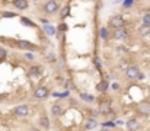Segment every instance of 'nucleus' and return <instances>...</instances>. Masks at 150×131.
<instances>
[{
    "label": "nucleus",
    "instance_id": "12",
    "mask_svg": "<svg viewBox=\"0 0 150 131\" xmlns=\"http://www.w3.org/2000/svg\"><path fill=\"white\" fill-rule=\"evenodd\" d=\"M51 114H53V117H60V115H63V108H61L58 103H54V105L51 106Z\"/></svg>",
    "mask_w": 150,
    "mask_h": 131
},
{
    "label": "nucleus",
    "instance_id": "23",
    "mask_svg": "<svg viewBox=\"0 0 150 131\" xmlns=\"http://www.w3.org/2000/svg\"><path fill=\"white\" fill-rule=\"evenodd\" d=\"M99 35H101V38L106 39V38H108V29H106V28H101L99 29Z\"/></svg>",
    "mask_w": 150,
    "mask_h": 131
},
{
    "label": "nucleus",
    "instance_id": "36",
    "mask_svg": "<svg viewBox=\"0 0 150 131\" xmlns=\"http://www.w3.org/2000/svg\"><path fill=\"white\" fill-rule=\"evenodd\" d=\"M112 89H114V90H118V84H117V83L112 84Z\"/></svg>",
    "mask_w": 150,
    "mask_h": 131
},
{
    "label": "nucleus",
    "instance_id": "14",
    "mask_svg": "<svg viewBox=\"0 0 150 131\" xmlns=\"http://www.w3.org/2000/svg\"><path fill=\"white\" fill-rule=\"evenodd\" d=\"M19 47L24 48V50H31V51L35 50V45H34V44H31L29 41H19Z\"/></svg>",
    "mask_w": 150,
    "mask_h": 131
},
{
    "label": "nucleus",
    "instance_id": "31",
    "mask_svg": "<svg viewBox=\"0 0 150 131\" xmlns=\"http://www.w3.org/2000/svg\"><path fill=\"white\" fill-rule=\"evenodd\" d=\"M6 57V50L0 47V58H5Z\"/></svg>",
    "mask_w": 150,
    "mask_h": 131
},
{
    "label": "nucleus",
    "instance_id": "38",
    "mask_svg": "<svg viewBox=\"0 0 150 131\" xmlns=\"http://www.w3.org/2000/svg\"><path fill=\"white\" fill-rule=\"evenodd\" d=\"M101 131H111V130H109V128H103V127H102V130H101Z\"/></svg>",
    "mask_w": 150,
    "mask_h": 131
},
{
    "label": "nucleus",
    "instance_id": "2",
    "mask_svg": "<svg viewBox=\"0 0 150 131\" xmlns=\"http://www.w3.org/2000/svg\"><path fill=\"white\" fill-rule=\"evenodd\" d=\"M136 111L141 115V117H149L150 115V102L149 101H141L137 103Z\"/></svg>",
    "mask_w": 150,
    "mask_h": 131
},
{
    "label": "nucleus",
    "instance_id": "3",
    "mask_svg": "<svg viewBox=\"0 0 150 131\" xmlns=\"http://www.w3.org/2000/svg\"><path fill=\"white\" fill-rule=\"evenodd\" d=\"M44 12L47 13V15H53V13H55V12H58V9H60V5L55 2V0H48V2L44 5Z\"/></svg>",
    "mask_w": 150,
    "mask_h": 131
},
{
    "label": "nucleus",
    "instance_id": "9",
    "mask_svg": "<svg viewBox=\"0 0 150 131\" xmlns=\"http://www.w3.org/2000/svg\"><path fill=\"white\" fill-rule=\"evenodd\" d=\"M127 36H128V32L124 28H120V29H115L114 31V38L115 39H125Z\"/></svg>",
    "mask_w": 150,
    "mask_h": 131
},
{
    "label": "nucleus",
    "instance_id": "13",
    "mask_svg": "<svg viewBox=\"0 0 150 131\" xmlns=\"http://www.w3.org/2000/svg\"><path fill=\"white\" fill-rule=\"evenodd\" d=\"M96 90L101 92V93H105L106 90H108V82H106V80L99 82V83L96 84Z\"/></svg>",
    "mask_w": 150,
    "mask_h": 131
},
{
    "label": "nucleus",
    "instance_id": "7",
    "mask_svg": "<svg viewBox=\"0 0 150 131\" xmlns=\"http://www.w3.org/2000/svg\"><path fill=\"white\" fill-rule=\"evenodd\" d=\"M139 74H140V70H139L137 66H130V67L125 70V76H127V79H130V80L137 79Z\"/></svg>",
    "mask_w": 150,
    "mask_h": 131
},
{
    "label": "nucleus",
    "instance_id": "16",
    "mask_svg": "<svg viewBox=\"0 0 150 131\" xmlns=\"http://www.w3.org/2000/svg\"><path fill=\"white\" fill-rule=\"evenodd\" d=\"M79 98H80L82 101H84V102H88V103L95 101V96H93V95H89V93H80Z\"/></svg>",
    "mask_w": 150,
    "mask_h": 131
},
{
    "label": "nucleus",
    "instance_id": "37",
    "mask_svg": "<svg viewBox=\"0 0 150 131\" xmlns=\"http://www.w3.org/2000/svg\"><path fill=\"white\" fill-rule=\"evenodd\" d=\"M41 22H42L44 25H48V20H47V19H41Z\"/></svg>",
    "mask_w": 150,
    "mask_h": 131
},
{
    "label": "nucleus",
    "instance_id": "32",
    "mask_svg": "<svg viewBox=\"0 0 150 131\" xmlns=\"http://www.w3.org/2000/svg\"><path fill=\"white\" fill-rule=\"evenodd\" d=\"M26 58H29V60H34V58H35V55H34L32 53H28V54H26Z\"/></svg>",
    "mask_w": 150,
    "mask_h": 131
},
{
    "label": "nucleus",
    "instance_id": "1",
    "mask_svg": "<svg viewBox=\"0 0 150 131\" xmlns=\"http://www.w3.org/2000/svg\"><path fill=\"white\" fill-rule=\"evenodd\" d=\"M98 112L102 114V115H108V114H112V108H111V101L106 98V99H102L99 102V108H98Z\"/></svg>",
    "mask_w": 150,
    "mask_h": 131
},
{
    "label": "nucleus",
    "instance_id": "10",
    "mask_svg": "<svg viewBox=\"0 0 150 131\" xmlns=\"http://www.w3.org/2000/svg\"><path fill=\"white\" fill-rule=\"evenodd\" d=\"M13 6L19 10H26L28 9V0H13Z\"/></svg>",
    "mask_w": 150,
    "mask_h": 131
},
{
    "label": "nucleus",
    "instance_id": "6",
    "mask_svg": "<svg viewBox=\"0 0 150 131\" xmlns=\"http://www.w3.org/2000/svg\"><path fill=\"white\" fill-rule=\"evenodd\" d=\"M124 24H125V20H124V18H122V16H120V15L112 16V18H111V20H109V26H112V28H115V29L122 28V26H124Z\"/></svg>",
    "mask_w": 150,
    "mask_h": 131
},
{
    "label": "nucleus",
    "instance_id": "30",
    "mask_svg": "<svg viewBox=\"0 0 150 131\" xmlns=\"http://www.w3.org/2000/svg\"><path fill=\"white\" fill-rule=\"evenodd\" d=\"M133 5V0H124V7H130Z\"/></svg>",
    "mask_w": 150,
    "mask_h": 131
},
{
    "label": "nucleus",
    "instance_id": "17",
    "mask_svg": "<svg viewBox=\"0 0 150 131\" xmlns=\"http://www.w3.org/2000/svg\"><path fill=\"white\" fill-rule=\"evenodd\" d=\"M149 34H150V26L143 25V26H140V28H139V35L146 36V35H149Z\"/></svg>",
    "mask_w": 150,
    "mask_h": 131
},
{
    "label": "nucleus",
    "instance_id": "8",
    "mask_svg": "<svg viewBox=\"0 0 150 131\" xmlns=\"http://www.w3.org/2000/svg\"><path fill=\"white\" fill-rule=\"evenodd\" d=\"M125 125H127L128 131H139V130H140V122H139V120H137V118H131V120H128Z\"/></svg>",
    "mask_w": 150,
    "mask_h": 131
},
{
    "label": "nucleus",
    "instance_id": "26",
    "mask_svg": "<svg viewBox=\"0 0 150 131\" xmlns=\"http://www.w3.org/2000/svg\"><path fill=\"white\" fill-rule=\"evenodd\" d=\"M29 74H31V76H39V69H38V67H32V69L29 70Z\"/></svg>",
    "mask_w": 150,
    "mask_h": 131
},
{
    "label": "nucleus",
    "instance_id": "35",
    "mask_svg": "<svg viewBox=\"0 0 150 131\" xmlns=\"http://www.w3.org/2000/svg\"><path fill=\"white\" fill-rule=\"evenodd\" d=\"M137 79H139V80H143V79H144V74L140 72V74H139V77H137Z\"/></svg>",
    "mask_w": 150,
    "mask_h": 131
},
{
    "label": "nucleus",
    "instance_id": "21",
    "mask_svg": "<svg viewBox=\"0 0 150 131\" xmlns=\"http://www.w3.org/2000/svg\"><path fill=\"white\" fill-rule=\"evenodd\" d=\"M141 20H143V25H146V26H150V13H144Z\"/></svg>",
    "mask_w": 150,
    "mask_h": 131
},
{
    "label": "nucleus",
    "instance_id": "29",
    "mask_svg": "<svg viewBox=\"0 0 150 131\" xmlns=\"http://www.w3.org/2000/svg\"><path fill=\"white\" fill-rule=\"evenodd\" d=\"M69 29V26L66 25V24H61L60 26H58V31H61V32H64V31H67Z\"/></svg>",
    "mask_w": 150,
    "mask_h": 131
},
{
    "label": "nucleus",
    "instance_id": "11",
    "mask_svg": "<svg viewBox=\"0 0 150 131\" xmlns=\"http://www.w3.org/2000/svg\"><path fill=\"white\" fill-rule=\"evenodd\" d=\"M39 127L44 128L45 131L50 130V120H48L47 115H41V118H39Z\"/></svg>",
    "mask_w": 150,
    "mask_h": 131
},
{
    "label": "nucleus",
    "instance_id": "25",
    "mask_svg": "<svg viewBox=\"0 0 150 131\" xmlns=\"http://www.w3.org/2000/svg\"><path fill=\"white\" fill-rule=\"evenodd\" d=\"M117 53H118L120 55H124V54L128 53V50H127L125 47H118V48H117Z\"/></svg>",
    "mask_w": 150,
    "mask_h": 131
},
{
    "label": "nucleus",
    "instance_id": "33",
    "mask_svg": "<svg viewBox=\"0 0 150 131\" xmlns=\"http://www.w3.org/2000/svg\"><path fill=\"white\" fill-rule=\"evenodd\" d=\"M95 64H96V67H101V61H99V58H95Z\"/></svg>",
    "mask_w": 150,
    "mask_h": 131
},
{
    "label": "nucleus",
    "instance_id": "28",
    "mask_svg": "<svg viewBox=\"0 0 150 131\" xmlns=\"http://www.w3.org/2000/svg\"><path fill=\"white\" fill-rule=\"evenodd\" d=\"M16 16V13H13V12H5L3 13V18H15Z\"/></svg>",
    "mask_w": 150,
    "mask_h": 131
},
{
    "label": "nucleus",
    "instance_id": "18",
    "mask_svg": "<svg viewBox=\"0 0 150 131\" xmlns=\"http://www.w3.org/2000/svg\"><path fill=\"white\" fill-rule=\"evenodd\" d=\"M44 32H45L47 35H50V36H51V35H54V34H55V28H54V26H51V25H45V26H44Z\"/></svg>",
    "mask_w": 150,
    "mask_h": 131
},
{
    "label": "nucleus",
    "instance_id": "5",
    "mask_svg": "<svg viewBox=\"0 0 150 131\" xmlns=\"http://www.w3.org/2000/svg\"><path fill=\"white\" fill-rule=\"evenodd\" d=\"M29 106L28 105H18L15 109H13V114L16 117H28L29 115Z\"/></svg>",
    "mask_w": 150,
    "mask_h": 131
},
{
    "label": "nucleus",
    "instance_id": "27",
    "mask_svg": "<svg viewBox=\"0 0 150 131\" xmlns=\"http://www.w3.org/2000/svg\"><path fill=\"white\" fill-rule=\"evenodd\" d=\"M98 115H99V112H98V111H92V109L89 111V117H91V118L96 120V117H98Z\"/></svg>",
    "mask_w": 150,
    "mask_h": 131
},
{
    "label": "nucleus",
    "instance_id": "19",
    "mask_svg": "<svg viewBox=\"0 0 150 131\" xmlns=\"http://www.w3.org/2000/svg\"><path fill=\"white\" fill-rule=\"evenodd\" d=\"M64 87H66V90L69 89V90H74L76 89V86H74V83L69 79V80H66V83H64Z\"/></svg>",
    "mask_w": 150,
    "mask_h": 131
},
{
    "label": "nucleus",
    "instance_id": "15",
    "mask_svg": "<svg viewBox=\"0 0 150 131\" xmlns=\"http://www.w3.org/2000/svg\"><path fill=\"white\" fill-rule=\"evenodd\" d=\"M96 127H98V121L93 120V118H89V120L86 121V125H84V128H86V130H93V128H96Z\"/></svg>",
    "mask_w": 150,
    "mask_h": 131
},
{
    "label": "nucleus",
    "instance_id": "20",
    "mask_svg": "<svg viewBox=\"0 0 150 131\" xmlns=\"http://www.w3.org/2000/svg\"><path fill=\"white\" fill-rule=\"evenodd\" d=\"M20 22H22L24 25H26V26H32V28L35 26V24H34L32 20H29L28 18H20Z\"/></svg>",
    "mask_w": 150,
    "mask_h": 131
},
{
    "label": "nucleus",
    "instance_id": "22",
    "mask_svg": "<svg viewBox=\"0 0 150 131\" xmlns=\"http://www.w3.org/2000/svg\"><path fill=\"white\" fill-rule=\"evenodd\" d=\"M69 13H70V7H69V6L63 7V9H61V12H60V15H61V18H63V19L66 18V16H67Z\"/></svg>",
    "mask_w": 150,
    "mask_h": 131
},
{
    "label": "nucleus",
    "instance_id": "39",
    "mask_svg": "<svg viewBox=\"0 0 150 131\" xmlns=\"http://www.w3.org/2000/svg\"><path fill=\"white\" fill-rule=\"evenodd\" d=\"M133 2H134V0H133Z\"/></svg>",
    "mask_w": 150,
    "mask_h": 131
},
{
    "label": "nucleus",
    "instance_id": "4",
    "mask_svg": "<svg viewBox=\"0 0 150 131\" xmlns=\"http://www.w3.org/2000/svg\"><path fill=\"white\" fill-rule=\"evenodd\" d=\"M48 95H50V90H48V87H45V86H38L36 89L34 90V96L36 99H45Z\"/></svg>",
    "mask_w": 150,
    "mask_h": 131
},
{
    "label": "nucleus",
    "instance_id": "34",
    "mask_svg": "<svg viewBox=\"0 0 150 131\" xmlns=\"http://www.w3.org/2000/svg\"><path fill=\"white\" fill-rule=\"evenodd\" d=\"M48 60H51V61H54L55 58H54V55H53V53H50V55H48Z\"/></svg>",
    "mask_w": 150,
    "mask_h": 131
},
{
    "label": "nucleus",
    "instance_id": "24",
    "mask_svg": "<svg viewBox=\"0 0 150 131\" xmlns=\"http://www.w3.org/2000/svg\"><path fill=\"white\" fill-rule=\"evenodd\" d=\"M117 124L114 122V121H106V122H102V127L103 128H112V127H115Z\"/></svg>",
    "mask_w": 150,
    "mask_h": 131
}]
</instances>
